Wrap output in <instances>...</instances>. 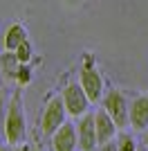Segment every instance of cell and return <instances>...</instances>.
<instances>
[{"label": "cell", "instance_id": "cell-1", "mask_svg": "<svg viewBox=\"0 0 148 151\" xmlns=\"http://www.w3.org/2000/svg\"><path fill=\"white\" fill-rule=\"evenodd\" d=\"M27 138V124H25V111H23V95L20 90L11 95L7 101V122H5V140L9 145H23Z\"/></svg>", "mask_w": 148, "mask_h": 151}, {"label": "cell", "instance_id": "cell-2", "mask_svg": "<svg viewBox=\"0 0 148 151\" xmlns=\"http://www.w3.org/2000/svg\"><path fill=\"white\" fill-rule=\"evenodd\" d=\"M101 106L112 115V120L117 122L119 131L130 126V101L126 97V93L119 88H112L103 95V99H101Z\"/></svg>", "mask_w": 148, "mask_h": 151}, {"label": "cell", "instance_id": "cell-3", "mask_svg": "<svg viewBox=\"0 0 148 151\" xmlns=\"http://www.w3.org/2000/svg\"><path fill=\"white\" fill-rule=\"evenodd\" d=\"M79 83L83 86V90L88 93L92 104L101 101V97H103V75L99 72V68L94 65V59L90 54L85 57V61L79 70Z\"/></svg>", "mask_w": 148, "mask_h": 151}, {"label": "cell", "instance_id": "cell-4", "mask_svg": "<svg viewBox=\"0 0 148 151\" xmlns=\"http://www.w3.org/2000/svg\"><path fill=\"white\" fill-rule=\"evenodd\" d=\"M63 97V104H65V111H68L70 117H81V115L88 113V108H90V97H88V93L83 90V86L81 83H68L65 88H63L61 93Z\"/></svg>", "mask_w": 148, "mask_h": 151}, {"label": "cell", "instance_id": "cell-5", "mask_svg": "<svg viewBox=\"0 0 148 151\" xmlns=\"http://www.w3.org/2000/svg\"><path fill=\"white\" fill-rule=\"evenodd\" d=\"M65 115H68V111H65L63 97L61 95H58V97H52V99L45 104L43 115H41V131H43L45 135H52L58 126H63L65 122H68Z\"/></svg>", "mask_w": 148, "mask_h": 151}, {"label": "cell", "instance_id": "cell-6", "mask_svg": "<svg viewBox=\"0 0 148 151\" xmlns=\"http://www.w3.org/2000/svg\"><path fill=\"white\" fill-rule=\"evenodd\" d=\"M76 133H79V149L81 151H94L99 147L97 138V122H94V113L88 111L85 115H81L76 122Z\"/></svg>", "mask_w": 148, "mask_h": 151}, {"label": "cell", "instance_id": "cell-7", "mask_svg": "<svg viewBox=\"0 0 148 151\" xmlns=\"http://www.w3.org/2000/svg\"><path fill=\"white\" fill-rule=\"evenodd\" d=\"M79 149V133L76 124L65 122L52 133V151H76Z\"/></svg>", "mask_w": 148, "mask_h": 151}, {"label": "cell", "instance_id": "cell-8", "mask_svg": "<svg viewBox=\"0 0 148 151\" xmlns=\"http://www.w3.org/2000/svg\"><path fill=\"white\" fill-rule=\"evenodd\" d=\"M94 122H97L99 147L105 145V142H110V140H115V135H117V131H119V126H117V122L112 120V115L108 113L103 106L94 111Z\"/></svg>", "mask_w": 148, "mask_h": 151}, {"label": "cell", "instance_id": "cell-9", "mask_svg": "<svg viewBox=\"0 0 148 151\" xmlns=\"http://www.w3.org/2000/svg\"><path fill=\"white\" fill-rule=\"evenodd\" d=\"M130 129L142 133L148 129V95H137L130 99Z\"/></svg>", "mask_w": 148, "mask_h": 151}, {"label": "cell", "instance_id": "cell-10", "mask_svg": "<svg viewBox=\"0 0 148 151\" xmlns=\"http://www.w3.org/2000/svg\"><path fill=\"white\" fill-rule=\"evenodd\" d=\"M25 41H27V29H25L20 23H11V25L7 27V32H5L2 45H5V50L14 52L20 43H25Z\"/></svg>", "mask_w": 148, "mask_h": 151}, {"label": "cell", "instance_id": "cell-11", "mask_svg": "<svg viewBox=\"0 0 148 151\" xmlns=\"http://www.w3.org/2000/svg\"><path fill=\"white\" fill-rule=\"evenodd\" d=\"M0 68H2L7 79L16 81V75H18V68H20V61H18V57H16V52L5 50V54L0 57Z\"/></svg>", "mask_w": 148, "mask_h": 151}, {"label": "cell", "instance_id": "cell-12", "mask_svg": "<svg viewBox=\"0 0 148 151\" xmlns=\"http://www.w3.org/2000/svg\"><path fill=\"white\" fill-rule=\"evenodd\" d=\"M117 142H119V151H137L139 149V145L135 142V138L130 133H119Z\"/></svg>", "mask_w": 148, "mask_h": 151}, {"label": "cell", "instance_id": "cell-13", "mask_svg": "<svg viewBox=\"0 0 148 151\" xmlns=\"http://www.w3.org/2000/svg\"><path fill=\"white\" fill-rule=\"evenodd\" d=\"M14 52H16V57H18L20 63H29V61H31V52H34V47H31V43H29V38H27L25 43H20Z\"/></svg>", "mask_w": 148, "mask_h": 151}, {"label": "cell", "instance_id": "cell-14", "mask_svg": "<svg viewBox=\"0 0 148 151\" xmlns=\"http://www.w3.org/2000/svg\"><path fill=\"white\" fill-rule=\"evenodd\" d=\"M16 81H18L20 86H27V83L31 81V68H29V63H20L18 75H16Z\"/></svg>", "mask_w": 148, "mask_h": 151}, {"label": "cell", "instance_id": "cell-15", "mask_svg": "<svg viewBox=\"0 0 148 151\" xmlns=\"http://www.w3.org/2000/svg\"><path fill=\"white\" fill-rule=\"evenodd\" d=\"M5 122H7V101L0 97V140L5 138Z\"/></svg>", "mask_w": 148, "mask_h": 151}, {"label": "cell", "instance_id": "cell-16", "mask_svg": "<svg viewBox=\"0 0 148 151\" xmlns=\"http://www.w3.org/2000/svg\"><path fill=\"white\" fill-rule=\"evenodd\" d=\"M99 151H119V142L117 140H110V142H105V145L99 147Z\"/></svg>", "mask_w": 148, "mask_h": 151}, {"label": "cell", "instance_id": "cell-17", "mask_svg": "<svg viewBox=\"0 0 148 151\" xmlns=\"http://www.w3.org/2000/svg\"><path fill=\"white\" fill-rule=\"evenodd\" d=\"M0 151H27V147H23V145H0Z\"/></svg>", "mask_w": 148, "mask_h": 151}, {"label": "cell", "instance_id": "cell-18", "mask_svg": "<svg viewBox=\"0 0 148 151\" xmlns=\"http://www.w3.org/2000/svg\"><path fill=\"white\" fill-rule=\"evenodd\" d=\"M142 145H144V147H146V149H148V129H146V131H144V138H142Z\"/></svg>", "mask_w": 148, "mask_h": 151}, {"label": "cell", "instance_id": "cell-19", "mask_svg": "<svg viewBox=\"0 0 148 151\" xmlns=\"http://www.w3.org/2000/svg\"><path fill=\"white\" fill-rule=\"evenodd\" d=\"M137 151H148V149H146L144 145H139V149H137Z\"/></svg>", "mask_w": 148, "mask_h": 151}]
</instances>
